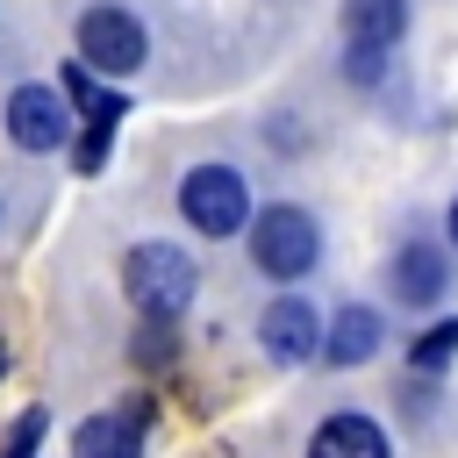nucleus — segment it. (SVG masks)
<instances>
[{"mask_svg": "<svg viewBox=\"0 0 458 458\" xmlns=\"http://www.w3.org/2000/svg\"><path fill=\"white\" fill-rule=\"evenodd\" d=\"M193 286H200V272L179 243H136L122 258V293L136 301V315H179L193 301Z\"/></svg>", "mask_w": 458, "mask_h": 458, "instance_id": "obj_1", "label": "nucleus"}, {"mask_svg": "<svg viewBox=\"0 0 458 458\" xmlns=\"http://www.w3.org/2000/svg\"><path fill=\"white\" fill-rule=\"evenodd\" d=\"M250 258H258V272H272V279H301L315 258H322V229H315V215L308 208H265L258 222H250Z\"/></svg>", "mask_w": 458, "mask_h": 458, "instance_id": "obj_2", "label": "nucleus"}, {"mask_svg": "<svg viewBox=\"0 0 458 458\" xmlns=\"http://www.w3.org/2000/svg\"><path fill=\"white\" fill-rule=\"evenodd\" d=\"M179 215H186L200 236L243 229V222H250V186H243V172H229V165H193V172L179 179Z\"/></svg>", "mask_w": 458, "mask_h": 458, "instance_id": "obj_3", "label": "nucleus"}, {"mask_svg": "<svg viewBox=\"0 0 458 458\" xmlns=\"http://www.w3.org/2000/svg\"><path fill=\"white\" fill-rule=\"evenodd\" d=\"M79 64L107 72V79H129L143 64V21L129 7H86L79 14Z\"/></svg>", "mask_w": 458, "mask_h": 458, "instance_id": "obj_4", "label": "nucleus"}, {"mask_svg": "<svg viewBox=\"0 0 458 458\" xmlns=\"http://www.w3.org/2000/svg\"><path fill=\"white\" fill-rule=\"evenodd\" d=\"M64 100H72V107H79V122H86V136L72 143V157H79V172H100L107 136H114V122L129 114V100H122V93H107L86 64H64Z\"/></svg>", "mask_w": 458, "mask_h": 458, "instance_id": "obj_5", "label": "nucleus"}, {"mask_svg": "<svg viewBox=\"0 0 458 458\" xmlns=\"http://www.w3.org/2000/svg\"><path fill=\"white\" fill-rule=\"evenodd\" d=\"M258 344H265V358H272V365H308V358H315V344H322L315 308H308L301 293H279V301L258 315Z\"/></svg>", "mask_w": 458, "mask_h": 458, "instance_id": "obj_6", "label": "nucleus"}, {"mask_svg": "<svg viewBox=\"0 0 458 458\" xmlns=\"http://www.w3.org/2000/svg\"><path fill=\"white\" fill-rule=\"evenodd\" d=\"M7 136H14L21 150H57V143L72 136L64 93H57V86H14V100H7Z\"/></svg>", "mask_w": 458, "mask_h": 458, "instance_id": "obj_7", "label": "nucleus"}, {"mask_svg": "<svg viewBox=\"0 0 458 458\" xmlns=\"http://www.w3.org/2000/svg\"><path fill=\"white\" fill-rule=\"evenodd\" d=\"M143 451V415L122 408V415H86L72 429V458H136Z\"/></svg>", "mask_w": 458, "mask_h": 458, "instance_id": "obj_8", "label": "nucleus"}, {"mask_svg": "<svg viewBox=\"0 0 458 458\" xmlns=\"http://www.w3.org/2000/svg\"><path fill=\"white\" fill-rule=\"evenodd\" d=\"M308 458H394V451H386V429L372 415H329L308 437Z\"/></svg>", "mask_w": 458, "mask_h": 458, "instance_id": "obj_9", "label": "nucleus"}, {"mask_svg": "<svg viewBox=\"0 0 458 458\" xmlns=\"http://www.w3.org/2000/svg\"><path fill=\"white\" fill-rule=\"evenodd\" d=\"M329 365H365L372 351H379V315L365 308V301H351V308H336V322H329V336L315 344Z\"/></svg>", "mask_w": 458, "mask_h": 458, "instance_id": "obj_10", "label": "nucleus"}, {"mask_svg": "<svg viewBox=\"0 0 458 458\" xmlns=\"http://www.w3.org/2000/svg\"><path fill=\"white\" fill-rule=\"evenodd\" d=\"M394 293H401L408 308H429V301L444 293V250H437V243H401V258H394Z\"/></svg>", "mask_w": 458, "mask_h": 458, "instance_id": "obj_11", "label": "nucleus"}, {"mask_svg": "<svg viewBox=\"0 0 458 458\" xmlns=\"http://www.w3.org/2000/svg\"><path fill=\"white\" fill-rule=\"evenodd\" d=\"M408 29V0H344V36L351 43H401Z\"/></svg>", "mask_w": 458, "mask_h": 458, "instance_id": "obj_12", "label": "nucleus"}, {"mask_svg": "<svg viewBox=\"0 0 458 458\" xmlns=\"http://www.w3.org/2000/svg\"><path fill=\"white\" fill-rule=\"evenodd\" d=\"M408 358H415V372H444V365L458 358V315H444V322H429V329H422V344H415Z\"/></svg>", "mask_w": 458, "mask_h": 458, "instance_id": "obj_13", "label": "nucleus"}, {"mask_svg": "<svg viewBox=\"0 0 458 458\" xmlns=\"http://www.w3.org/2000/svg\"><path fill=\"white\" fill-rule=\"evenodd\" d=\"M179 351V336H172V315H143V329H136V365H165Z\"/></svg>", "mask_w": 458, "mask_h": 458, "instance_id": "obj_14", "label": "nucleus"}, {"mask_svg": "<svg viewBox=\"0 0 458 458\" xmlns=\"http://www.w3.org/2000/svg\"><path fill=\"white\" fill-rule=\"evenodd\" d=\"M43 429H50V415H43V408H29V415L14 422V437H7V451H0V458H29V451L43 444Z\"/></svg>", "mask_w": 458, "mask_h": 458, "instance_id": "obj_15", "label": "nucleus"}, {"mask_svg": "<svg viewBox=\"0 0 458 458\" xmlns=\"http://www.w3.org/2000/svg\"><path fill=\"white\" fill-rule=\"evenodd\" d=\"M379 72H386V50H379V43H351V79H358V86H372Z\"/></svg>", "mask_w": 458, "mask_h": 458, "instance_id": "obj_16", "label": "nucleus"}, {"mask_svg": "<svg viewBox=\"0 0 458 458\" xmlns=\"http://www.w3.org/2000/svg\"><path fill=\"white\" fill-rule=\"evenodd\" d=\"M451 250H458V200H451Z\"/></svg>", "mask_w": 458, "mask_h": 458, "instance_id": "obj_17", "label": "nucleus"}, {"mask_svg": "<svg viewBox=\"0 0 458 458\" xmlns=\"http://www.w3.org/2000/svg\"><path fill=\"white\" fill-rule=\"evenodd\" d=\"M0 372H7V336H0Z\"/></svg>", "mask_w": 458, "mask_h": 458, "instance_id": "obj_18", "label": "nucleus"}]
</instances>
